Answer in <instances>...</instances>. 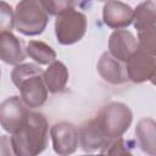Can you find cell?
Wrapping results in <instances>:
<instances>
[{
    "label": "cell",
    "mask_w": 156,
    "mask_h": 156,
    "mask_svg": "<svg viewBox=\"0 0 156 156\" xmlns=\"http://www.w3.org/2000/svg\"><path fill=\"white\" fill-rule=\"evenodd\" d=\"M49 124L43 113L28 112L22 127L12 134L11 143L15 155L34 156L48 145Z\"/></svg>",
    "instance_id": "obj_1"
},
{
    "label": "cell",
    "mask_w": 156,
    "mask_h": 156,
    "mask_svg": "<svg viewBox=\"0 0 156 156\" xmlns=\"http://www.w3.org/2000/svg\"><path fill=\"white\" fill-rule=\"evenodd\" d=\"M11 79L21 93V100L29 108H37L45 104L48 88L43 80V69L34 63L16 65L11 72Z\"/></svg>",
    "instance_id": "obj_2"
},
{
    "label": "cell",
    "mask_w": 156,
    "mask_h": 156,
    "mask_svg": "<svg viewBox=\"0 0 156 156\" xmlns=\"http://www.w3.org/2000/svg\"><path fill=\"white\" fill-rule=\"evenodd\" d=\"M94 119L111 141L112 139L121 138L128 130L133 121V113L126 104L110 102L100 110Z\"/></svg>",
    "instance_id": "obj_3"
},
{
    "label": "cell",
    "mask_w": 156,
    "mask_h": 156,
    "mask_svg": "<svg viewBox=\"0 0 156 156\" xmlns=\"http://www.w3.org/2000/svg\"><path fill=\"white\" fill-rule=\"evenodd\" d=\"M49 15L41 0H21L15 11V27L23 35L41 34L46 28Z\"/></svg>",
    "instance_id": "obj_4"
},
{
    "label": "cell",
    "mask_w": 156,
    "mask_h": 156,
    "mask_svg": "<svg viewBox=\"0 0 156 156\" xmlns=\"http://www.w3.org/2000/svg\"><path fill=\"white\" fill-rule=\"evenodd\" d=\"M134 28L138 32V48L154 54L156 52V6L152 0H146L133 10Z\"/></svg>",
    "instance_id": "obj_5"
},
{
    "label": "cell",
    "mask_w": 156,
    "mask_h": 156,
    "mask_svg": "<svg viewBox=\"0 0 156 156\" xmlns=\"http://www.w3.org/2000/svg\"><path fill=\"white\" fill-rule=\"evenodd\" d=\"M87 30V17L74 9L66 10L56 15L55 34L62 45H72L79 41Z\"/></svg>",
    "instance_id": "obj_6"
},
{
    "label": "cell",
    "mask_w": 156,
    "mask_h": 156,
    "mask_svg": "<svg viewBox=\"0 0 156 156\" xmlns=\"http://www.w3.org/2000/svg\"><path fill=\"white\" fill-rule=\"evenodd\" d=\"M126 71L128 79L134 83H143L146 80L154 82L156 74V58L150 54L138 48L126 61Z\"/></svg>",
    "instance_id": "obj_7"
},
{
    "label": "cell",
    "mask_w": 156,
    "mask_h": 156,
    "mask_svg": "<svg viewBox=\"0 0 156 156\" xmlns=\"http://www.w3.org/2000/svg\"><path fill=\"white\" fill-rule=\"evenodd\" d=\"M28 112L18 96H10L0 104V124L6 132L13 134L22 127Z\"/></svg>",
    "instance_id": "obj_8"
},
{
    "label": "cell",
    "mask_w": 156,
    "mask_h": 156,
    "mask_svg": "<svg viewBox=\"0 0 156 156\" xmlns=\"http://www.w3.org/2000/svg\"><path fill=\"white\" fill-rule=\"evenodd\" d=\"M50 135L54 151L58 155H71L78 146V129L68 122H60L51 127Z\"/></svg>",
    "instance_id": "obj_9"
},
{
    "label": "cell",
    "mask_w": 156,
    "mask_h": 156,
    "mask_svg": "<svg viewBox=\"0 0 156 156\" xmlns=\"http://www.w3.org/2000/svg\"><path fill=\"white\" fill-rule=\"evenodd\" d=\"M102 18L110 28L123 29L133 21V9L118 0H107L102 10Z\"/></svg>",
    "instance_id": "obj_10"
},
{
    "label": "cell",
    "mask_w": 156,
    "mask_h": 156,
    "mask_svg": "<svg viewBox=\"0 0 156 156\" xmlns=\"http://www.w3.org/2000/svg\"><path fill=\"white\" fill-rule=\"evenodd\" d=\"M138 49V41L132 32L124 29H116L108 39V52L121 62L127 58Z\"/></svg>",
    "instance_id": "obj_11"
},
{
    "label": "cell",
    "mask_w": 156,
    "mask_h": 156,
    "mask_svg": "<svg viewBox=\"0 0 156 156\" xmlns=\"http://www.w3.org/2000/svg\"><path fill=\"white\" fill-rule=\"evenodd\" d=\"M78 143L80 144L83 151L93 152L95 150H101L110 143V140L106 138V135L93 118L85 122L78 129Z\"/></svg>",
    "instance_id": "obj_12"
},
{
    "label": "cell",
    "mask_w": 156,
    "mask_h": 156,
    "mask_svg": "<svg viewBox=\"0 0 156 156\" xmlns=\"http://www.w3.org/2000/svg\"><path fill=\"white\" fill-rule=\"evenodd\" d=\"M98 72L101 78L111 84H123L128 80L126 67L110 52H104L98 62Z\"/></svg>",
    "instance_id": "obj_13"
},
{
    "label": "cell",
    "mask_w": 156,
    "mask_h": 156,
    "mask_svg": "<svg viewBox=\"0 0 156 156\" xmlns=\"http://www.w3.org/2000/svg\"><path fill=\"white\" fill-rule=\"evenodd\" d=\"M26 58L20 39L11 32L0 33V60L9 65H18Z\"/></svg>",
    "instance_id": "obj_14"
},
{
    "label": "cell",
    "mask_w": 156,
    "mask_h": 156,
    "mask_svg": "<svg viewBox=\"0 0 156 156\" xmlns=\"http://www.w3.org/2000/svg\"><path fill=\"white\" fill-rule=\"evenodd\" d=\"M43 80L48 91L55 94L62 91L68 80V69L61 61H52L46 71L43 72Z\"/></svg>",
    "instance_id": "obj_15"
},
{
    "label": "cell",
    "mask_w": 156,
    "mask_h": 156,
    "mask_svg": "<svg viewBox=\"0 0 156 156\" xmlns=\"http://www.w3.org/2000/svg\"><path fill=\"white\" fill-rule=\"evenodd\" d=\"M156 124L152 118H143L138 122L135 134L139 141L140 149L149 154H156Z\"/></svg>",
    "instance_id": "obj_16"
},
{
    "label": "cell",
    "mask_w": 156,
    "mask_h": 156,
    "mask_svg": "<svg viewBox=\"0 0 156 156\" xmlns=\"http://www.w3.org/2000/svg\"><path fill=\"white\" fill-rule=\"evenodd\" d=\"M27 55L39 65H50L56 60V52L51 46L39 40H30L27 44Z\"/></svg>",
    "instance_id": "obj_17"
},
{
    "label": "cell",
    "mask_w": 156,
    "mask_h": 156,
    "mask_svg": "<svg viewBox=\"0 0 156 156\" xmlns=\"http://www.w3.org/2000/svg\"><path fill=\"white\" fill-rule=\"evenodd\" d=\"M79 0H41V4L48 15H58L66 10L74 9Z\"/></svg>",
    "instance_id": "obj_18"
},
{
    "label": "cell",
    "mask_w": 156,
    "mask_h": 156,
    "mask_svg": "<svg viewBox=\"0 0 156 156\" xmlns=\"http://www.w3.org/2000/svg\"><path fill=\"white\" fill-rule=\"evenodd\" d=\"M15 26V13L12 7L0 0V33L11 32Z\"/></svg>",
    "instance_id": "obj_19"
},
{
    "label": "cell",
    "mask_w": 156,
    "mask_h": 156,
    "mask_svg": "<svg viewBox=\"0 0 156 156\" xmlns=\"http://www.w3.org/2000/svg\"><path fill=\"white\" fill-rule=\"evenodd\" d=\"M128 143L122 138L112 139L106 146H104L100 152L108 154V155H130V150H128Z\"/></svg>",
    "instance_id": "obj_20"
},
{
    "label": "cell",
    "mask_w": 156,
    "mask_h": 156,
    "mask_svg": "<svg viewBox=\"0 0 156 156\" xmlns=\"http://www.w3.org/2000/svg\"><path fill=\"white\" fill-rule=\"evenodd\" d=\"M0 155H15L11 143V136L1 135L0 136Z\"/></svg>",
    "instance_id": "obj_21"
},
{
    "label": "cell",
    "mask_w": 156,
    "mask_h": 156,
    "mask_svg": "<svg viewBox=\"0 0 156 156\" xmlns=\"http://www.w3.org/2000/svg\"><path fill=\"white\" fill-rule=\"evenodd\" d=\"M98 1H107V0H98Z\"/></svg>",
    "instance_id": "obj_22"
},
{
    "label": "cell",
    "mask_w": 156,
    "mask_h": 156,
    "mask_svg": "<svg viewBox=\"0 0 156 156\" xmlns=\"http://www.w3.org/2000/svg\"><path fill=\"white\" fill-rule=\"evenodd\" d=\"M0 74H1V73H0Z\"/></svg>",
    "instance_id": "obj_23"
}]
</instances>
